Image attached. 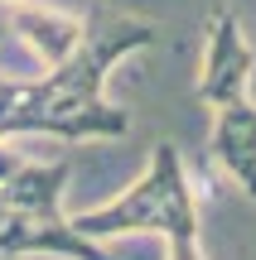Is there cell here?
<instances>
[{"instance_id": "52a82bcc", "label": "cell", "mask_w": 256, "mask_h": 260, "mask_svg": "<svg viewBox=\"0 0 256 260\" xmlns=\"http://www.w3.org/2000/svg\"><path fill=\"white\" fill-rule=\"evenodd\" d=\"M19 140H29V135H0V183H5L15 169L29 164V154L19 149Z\"/></svg>"}, {"instance_id": "ba28073f", "label": "cell", "mask_w": 256, "mask_h": 260, "mask_svg": "<svg viewBox=\"0 0 256 260\" xmlns=\"http://www.w3.org/2000/svg\"><path fill=\"white\" fill-rule=\"evenodd\" d=\"M164 241H169V251H164V260H203L198 232H174V236H164Z\"/></svg>"}, {"instance_id": "6da1fadb", "label": "cell", "mask_w": 256, "mask_h": 260, "mask_svg": "<svg viewBox=\"0 0 256 260\" xmlns=\"http://www.w3.org/2000/svg\"><path fill=\"white\" fill-rule=\"evenodd\" d=\"M73 226L102 246L116 241V236H131V232H150V236L198 232V193H193V178L184 169V154L169 140L155 145L140 183H131L121 198L92 207V212H77Z\"/></svg>"}, {"instance_id": "8992f818", "label": "cell", "mask_w": 256, "mask_h": 260, "mask_svg": "<svg viewBox=\"0 0 256 260\" xmlns=\"http://www.w3.org/2000/svg\"><path fill=\"white\" fill-rule=\"evenodd\" d=\"M208 145H213L218 169L256 203V102L251 96L213 111V140Z\"/></svg>"}, {"instance_id": "9c48e42d", "label": "cell", "mask_w": 256, "mask_h": 260, "mask_svg": "<svg viewBox=\"0 0 256 260\" xmlns=\"http://www.w3.org/2000/svg\"><path fill=\"white\" fill-rule=\"evenodd\" d=\"M0 5H5V10H10V5H29V0H0Z\"/></svg>"}, {"instance_id": "5b68a950", "label": "cell", "mask_w": 256, "mask_h": 260, "mask_svg": "<svg viewBox=\"0 0 256 260\" xmlns=\"http://www.w3.org/2000/svg\"><path fill=\"white\" fill-rule=\"evenodd\" d=\"M5 29L19 48L44 68H58L77 44H82V15H68V10H53L44 0H29V5H10L5 10Z\"/></svg>"}, {"instance_id": "3957f363", "label": "cell", "mask_w": 256, "mask_h": 260, "mask_svg": "<svg viewBox=\"0 0 256 260\" xmlns=\"http://www.w3.org/2000/svg\"><path fill=\"white\" fill-rule=\"evenodd\" d=\"M251 77H256V53L242 34L232 10H213L208 24V44H203V73H198V96L218 111L227 102L251 96Z\"/></svg>"}, {"instance_id": "30bf717a", "label": "cell", "mask_w": 256, "mask_h": 260, "mask_svg": "<svg viewBox=\"0 0 256 260\" xmlns=\"http://www.w3.org/2000/svg\"><path fill=\"white\" fill-rule=\"evenodd\" d=\"M0 39H5V19H0Z\"/></svg>"}, {"instance_id": "277c9868", "label": "cell", "mask_w": 256, "mask_h": 260, "mask_svg": "<svg viewBox=\"0 0 256 260\" xmlns=\"http://www.w3.org/2000/svg\"><path fill=\"white\" fill-rule=\"evenodd\" d=\"M0 255H58V260H116L102 241L82 236L63 212L0 207Z\"/></svg>"}, {"instance_id": "7a4b0ae2", "label": "cell", "mask_w": 256, "mask_h": 260, "mask_svg": "<svg viewBox=\"0 0 256 260\" xmlns=\"http://www.w3.org/2000/svg\"><path fill=\"white\" fill-rule=\"evenodd\" d=\"M155 24L131 15H92L82 19V44L63 58L58 68H44V82L58 87V92H73V96H102L106 73H111L121 58H131L135 48H150L155 44Z\"/></svg>"}]
</instances>
